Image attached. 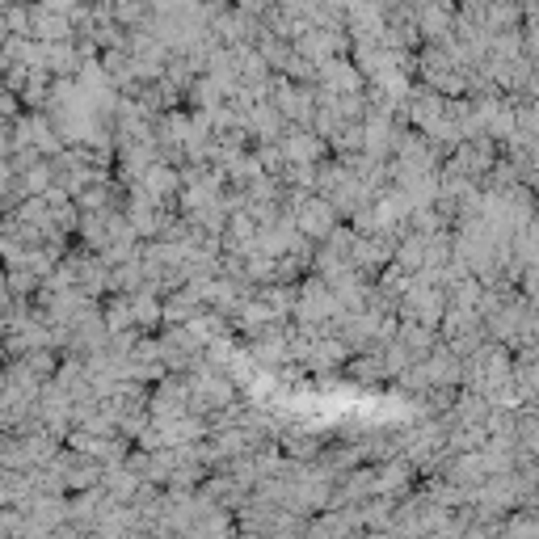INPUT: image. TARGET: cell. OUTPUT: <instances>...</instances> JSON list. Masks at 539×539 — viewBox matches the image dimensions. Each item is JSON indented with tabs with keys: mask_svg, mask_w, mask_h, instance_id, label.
Returning a JSON list of instances; mask_svg holds the SVG:
<instances>
[{
	"mask_svg": "<svg viewBox=\"0 0 539 539\" xmlns=\"http://www.w3.org/2000/svg\"><path fill=\"white\" fill-rule=\"evenodd\" d=\"M295 219L299 228H304V236H333V203H325V198H299L295 203Z\"/></svg>",
	"mask_w": 539,
	"mask_h": 539,
	"instance_id": "cell-1",
	"label": "cell"
}]
</instances>
